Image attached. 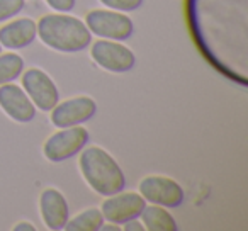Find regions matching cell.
<instances>
[{
	"label": "cell",
	"instance_id": "cell-1",
	"mask_svg": "<svg viewBox=\"0 0 248 231\" xmlns=\"http://www.w3.org/2000/svg\"><path fill=\"white\" fill-rule=\"evenodd\" d=\"M38 28V36L43 45L60 53H77L92 43V32L78 17L66 14L43 15Z\"/></svg>",
	"mask_w": 248,
	"mask_h": 231
},
{
	"label": "cell",
	"instance_id": "cell-2",
	"mask_svg": "<svg viewBox=\"0 0 248 231\" xmlns=\"http://www.w3.org/2000/svg\"><path fill=\"white\" fill-rule=\"evenodd\" d=\"M80 173L99 196H112L126 187V177L119 163L100 146L85 148L80 155Z\"/></svg>",
	"mask_w": 248,
	"mask_h": 231
},
{
	"label": "cell",
	"instance_id": "cell-3",
	"mask_svg": "<svg viewBox=\"0 0 248 231\" xmlns=\"http://www.w3.org/2000/svg\"><path fill=\"white\" fill-rule=\"evenodd\" d=\"M85 24L92 34L102 39H112V41L128 39L135 31L131 19L123 12L112 11V9L90 11L85 17Z\"/></svg>",
	"mask_w": 248,
	"mask_h": 231
},
{
	"label": "cell",
	"instance_id": "cell-4",
	"mask_svg": "<svg viewBox=\"0 0 248 231\" xmlns=\"http://www.w3.org/2000/svg\"><path fill=\"white\" fill-rule=\"evenodd\" d=\"M87 143H89V131L80 124L72 128H62L45 141L43 153L46 160L60 163L80 153Z\"/></svg>",
	"mask_w": 248,
	"mask_h": 231
},
{
	"label": "cell",
	"instance_id": "cell-5",
	"mask_svg": "<svg viewBox=\"0 0 248 231\" xmlns=\"http://www.w3.org/2000/svg\"><path fill=\"white\" fill-rule=\"evenodd\" d=\"M90 56L102 70L110 73H126L135 66L136 56L128 46L112 39H99L90 48Z\"/></svg>",
	"mask_w": 248,
	"mask_h": 231
},
{
	"label": "cell",
	"instance_id": "cell-6",
	"mask_svg": "<svg viewBox=\"0 0 248 231\" xmlns=\"http://www.w3.org/2000/svg\"><path fill=\"white\" fill-rule=\"evenodd\" d=\"M22 89L26 90L31 102L45 112L51 110L60 100L56 83L41 68H29L28 72H22Z\"/></svg>",
	"mask_w": 248,
	"mask_h": 231
},
{
	"label": "cell",
	"instance_id": "cell-7",
	"mask_svg": "<svg viewBox=\"0 0 248 231\" xmlns=\"http://www.w3.org/2000/svg\"><path fill=\"white\" fill-rule=\"evenodd\" d=\"M140 194L146 202L163 207H179L184 202V189L177 180L163 175H150L140 182Z\"/></svg>",
	"mask_w": 248,
	"mask_h": 231
},
{
	"label": "cell",
	"instance_id": "cell-8",
	"mask_svg": "<svg viewBox=\"0 0 248 231\" xmlns=\"http://www.w3.org/2000/svg\"><path fill=\"white\" fill-rule=\"evenodd\" d=\"M97 112V104L92 97L80 95L58 102L51 109V124L55 128H72L92 119Z\"/></svg>",
	"mask_w": 248,
	"mask_h": 231
},
{
	"label": "cell",
	"instance_id": "cell-9",
	"mask_svg": "<svg viewBox=\"0 0 248 231\" xmlns=\"http://www.w3.org/2000/svg\"><path fill=\"white\" fill-rule=\"evenodd\" d=\"M146 206V200L141 197V194L136 192H117L109 196L102 202L100 213L107 223H114L123 226L126 221L136 219L143 213Z\"/></svg>",
	"mask_w": 248,
	"mask_h": 231
},
{
	"label": "cell",
	"instance_id": "cell-10",
	"mask_svg": "<svg viewBox=\"0 0 248 231\" xmlns=\"http://www.w3.org/2000/svg\"><path fill=\"white\" fill-rule=\"evenodd\" d=\"M0 109L16 123H31L36 118V106L31 102L26 90L14 83L0 85Z\"/></svg>",
	"mask_w": 248,
	"mask_h": 231
},
{
	"label": "cell",
	"instance_id": "cell-11",
	"mask_svg": "<svg viewBox=\"0 0 248 231\" xmlns=\"http://www.w3.org/2000/svg\"><path fill=\"white\" fill-rule=\"evenodd\" d=\"M39 213L45 226L51 231L65 230L70 219V207L58 189H45L39 196Z\"/></svg>",
	"mask_w": 248,
	"mask_h": 231
},
{
	"label": "cell",
	"instance_id": "cell-12",
	"mask_svg": "<svg viewBox=\"0 0 248 231\" xmlns=\"http://www.w3.org/2000/svg\"><path fill=\"white\" fill-rule=\"evenodd\" d=\"M38 36V28L32 19H16L0 29V45L7 49L28 48Z\"/></svg>",
	"mask_w": 248,
	"mask_h": 231
},
{
	"label": "cell",
	"instance_id": "cell-13",
	"mask_svg": "<svg viewBox=\"0 0 248 231\" xmlns=\"http://www.w3.org/2000/svg\"><path fill=\"white\" fill-rule=\"evenodd\" d=\"M141 216V223L145 226V230L148 231H177L179 226H177V221L169 211L163 206H156V204H152V206H145L143 213L140 214Z\"/></svg>",
	"mask_w": 248,
	"mask_h": 231
},
{
	"label": "cell",
	"instance_id": "cell-14",
	"mask_svg": "<svg viewBox=\"0 0 248 231\" xmlns=\"http://www.w3.org/2000/svg\"><path fill=\"white\" fill-rule=\"evenodd\" d=\"M106 223L102 213L97 207H90L82 213H78L77 216H73L72 219H68L65 230L68 231H99L102 228V224Z\"/></svg>",
	"mask_w": 248,
	"mask_h": 231
},
{
	"label": "cell",
	"instance_id": "cell-15",
	"mask_svg": "<svg viewBox=\"0 0 248 231\" xmlns=\"http://www.w3.org/2000/svg\"><path fill=\"white\" fill-rule=\"evenodd\" d=\"M24 72V60L17 53L0 55V85L14 82Z\"/></svg>",
	"mask_w": 248,
	"mask_h": 231
},
{
	"label": "cell",
	"instance_id": "cell-16",
	"mask_svg": "<svg viewBox=\"0 0 248 231\" xmlns=\"http://www.w3.org/2000/svg\"><path fill=\"white\" fill-rule=\"evenodd\" d=\"M24 0H0V22L16 17L24 9Z\"/></svg>",
	"mask_w": 248,
	"mask_h": 231
},
{
	"label": "cell",
	"instance_id": "cell-17",
	"mask_svg": "<svg viewBox=\"0 0 248 231\" xmlns=\"http://www.w3.org/2000/svg\"><path fill=\"white\" fill-rule=\"evenodd\" d=\"M102 5L117 12H133L143 5V0H100Z\"/></svg>",
	"mask_w": 248,
	"mask_h": 231
},
{
	"label": "cell",
	"instance_id": "cell-18",
	"mask_svg": "<svg viewBox=\"0 0 248 231\" xmlns=\"http://www.w3.org/2000/svg\"><path fill=\"white\" fill-rule=\"evenodd\" d=\"M46 4L56 12H70L75 7V0H46Z\"/></svg>",
	"mask_w": 248,
	"mask_h": 231
},
{
	"label": "cell",
	"instance_id": "cell-19",
	"mask_svg": "<svg viewBox=\"0 0 248 231\" xmlns=\"http://www.w3.org/2000/svg\"><path fill=\"white\" fill-rule=\"evenodd\" d=\"M123 230H126V231H141V230H145V226H143V223H140L138 217H136V219L126 221V223L123 224Z\"/></svg>",
	"mask_w": 248,
	"mask_h": 231
},
{
	"label": "cell",
	"instance_id": "cell-20",
	"mask_svg": "<svg viewBox=\"0 0 248 231\" xmlns=\"http://www.w3.org/2000/svg\"><path fill=\"white\" fill-rule=\"evenodd\" d=\"M14 230H16V231H34L36 228H34V224L28 223V221H21V223L16 224Z\"/></svg>",
	"mask_w": 248,
	"mask_h": 231
},
{
	"label": "cell",
	"instance_id": "cell-21",
	"mask_svg": "<svg viewBox=\"0 0 248 231\" xmlns=\"http://www.w3.org/2000/svg\"><path fill=\"white\" fill-rule=\"evenodd\" d=\"M0 53H2V45H0Z\"/></svg>",
	"mask_w": 248,
	"mask_h": 231
}]
</instances>
